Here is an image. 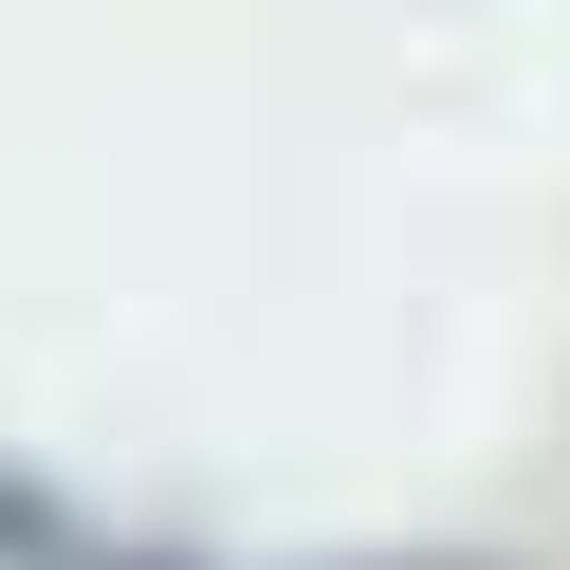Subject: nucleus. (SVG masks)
Masks as SVG:
<instances>
[]
</instances>
